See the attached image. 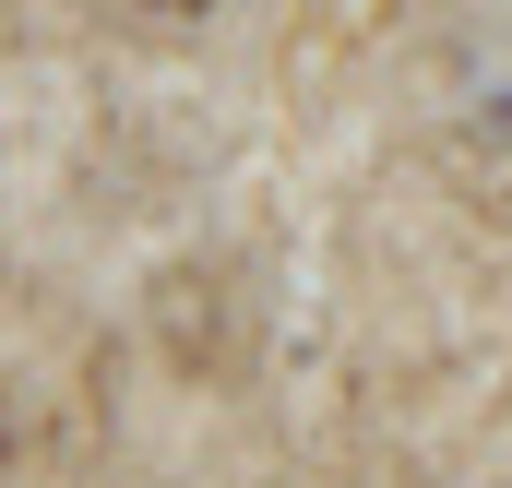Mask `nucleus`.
<instances>
[{"label":"nucleus","mask_w":512,"mask_h":488,"mask_svg":"<svg viewBox=\"0 0 512 488\" xmlns=\"http://www.w3.org/2000/svg\"><path fill=\"white\" fill-rule=\"evenodd\" d=\"M143 12H215V0H143Z\"/></svg>","instance_id":"1"}]
</instances>
